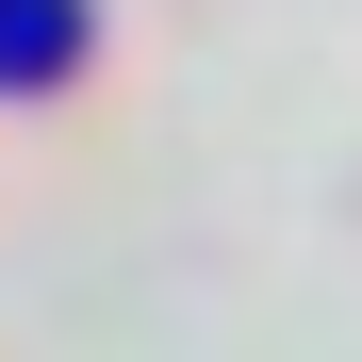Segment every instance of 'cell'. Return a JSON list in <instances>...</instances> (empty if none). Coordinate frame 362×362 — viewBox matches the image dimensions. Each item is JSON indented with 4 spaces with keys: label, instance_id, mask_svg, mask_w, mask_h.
I'll return each mask as SVG.
<instances>
[{
    "label": "cell",
    "instance_id": "cell-1",
    "mask_svg": "<svg viewBox=\"0 0 362 362\" xmlns=\"http://www.w3.org/2000/svg\"><path fill=\"white\" fill-rule=\"evenodd\" d=\"M83 49V0H0V83H49Z\"/></svg>",
    "mask_w": 362,
    "mask_h": 362
}]
</instances>
